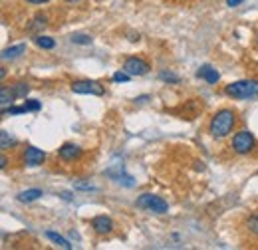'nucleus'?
I'll list each match as a JSON object with an SVG mask.
<instances>
[{
	"instance_id": "obj_1",
	"label": "nucleus",
	"mask_w": 258,
	"mask_h": 250,
	"mask_svg": "<svg viewBox=\"0 0 258 250\" xmlns=\"http://www.w3.org/2000/svg\"><path fill=\"white\" fill-rule=\"evenodd\" d=\"M234 123H236V113L232 109H221V111H217L213 115L211 125H209V133L215 139H223L232 131Z\"/></svg>"
},
{
	"instance_id": "obj_2",
	"label": "nucleus",
	"mask_w": 258,
	"mask_h": 250,
	"mask_svg": "<svg viewBox=\"0 0 258 250\" xmlns=\"http://www.w3.org/2000/svg\"><path fill=\"white\" fill-rule=\"evenodd\" d=\"M226 95L234 99H258V82L256 80H242L226 86Z\"/></svg>"
},
{
	"instance_id": "obj_3",
	"label": "nucleus",
	"mask_w": 258,
	"mask_h": 250,
	"mask_svg": "<svg viewBox=\"0 0 258 250\" xmlns=\"http://www.w3.org/2000/svg\"><path fill=\"white\" fill-rule=\"evenodd\" d=\"M137 207H139V209H145V211H151V213H155V215H165V213L169 211V205L163 201L161 197L149 195V193H145V195H141V197L137 199Z\"/></svg>"
},
{
	"instance_id": "obj_4",
	"label": "nucleus",
	"mask_w": 258,
	"mask_h": 250,
	"mask_svg": "<svg viewBox=\"0 0 258 250\" xmlns=\"http://www.w3.org/2000/svg\"><path fill=\"white\" fill-rule=\"evenodd\" d=\"M254 145H256L254 135H252L250 131H246V129L238 131V133L232 137V149H234V153H238V155L250 153V151L254 149Z\"/></svg>"
},
{
	"instance_id": "obj_5",
	"label": "nucleus",
	"mask_w": 258,
	"mask_h": 250,
	"mask_svg": "<svg viewBox=\"0 0 258 250\" xmlns=\"http://www.w3.org/2000/svg\"><path fill=\"white\" fill-rule=\"evenodd\" d=\"M72 92L76 94H92V95H103V86L92 82V80H80L72 84Z\"/></svg>"
},
{
	"instance_id": "obj_6",
	"label": "nucleus",
	"mask_w": 258,
	"mask_h": 250,
	"mask_svg": "<svg viewBox=\"0 0 258 250\" xmlns=\"http://www.w3.org/2000/svg\"><path fill=\"white\" fill-rule=\"evenodd\" d=\"M123 72H127L129 76H145L149 72V64L141 58H127L123 64Z\"/></svg>"
},
{
	"instance_id": "obj_7",
	"label": "nucleus",
	"mask_w": 258,
	"mask_h": 250,
	"mask_svg": "<svg viewBox=\"0 0 258 250\" xmlns=\"http://www.w3.org/2000/svg\"><path fill=\"white\" fill-rule=\"evenodd\" d=\"M58 155L62 161L66 163H72V161H78L80 157H82V149L78 147V145H74V143H64L60 149H58Z\"/></svg>"
},
{
	"instance_id": "obj_8",
	"label": "nucleus",
	"mask_w": 258,
	"mask_h": 250,
	"mask_svg": "<svg viewBox=\"0 0 258 250\" xmlns=\"http://www.w3.org/2000/svg\"><path fill=\"white\" fill-rule=\"evenodd\" d=\"M44 159H46V153H44L42 149H38V147H26V151H24V163H26L28 167H38V165H42Z\"/></svg>"
},
{
	"instance_id": "obj_9",
	"label": "nucleus",
	"mask_w": 258,
	"mask_h": 250,
	"mask_svg": "<svg viewBox=\"0 0 258 250\" xmlns=\"http://www.w3.org/2000/svg\"><path fill=\"white\" fill-rule=\"evenodd\" d=\"M92 228L96 230L97 234H109V232L113 230V222H111L109 217L99 215V217H94V219H92Z\"/></svg>"
},
{
	"instance_id": "obj_10",
	"label": "nucleus",
	"mask_w": 258,
	"mask_h": 250,
	"mask_svg": "<svg viewBox=\"0 0 258 250\" xmlns=\"http://www.w3.org/2000/svg\"><path fill=\"white\" fill-rule=\"evenodd\" d=\"M197 76H199V78H205L209 84H217V82H219V78H221V76H219V72H217V70H213L211 66H203V68L197 72Z\"/></svg>"
},
{
	"instance_id": "obj_11",
	"label": "nucleus",
	"mask_w": 258,
	"mask_h": 250,
	"mask_svg": "<svg viewBox=\"0 0 258 250\" xmlns=\"http://www.w3.org/2000/svg\"><path fill=\"white\" fill-rule=\"evenodd\" d=\"M26 52V44H18V46H12V48H6L2 52V60H16L18 56H22Z\"/></svg>"
},
{
	"instance_id": "obj_12",
	"label": "nucleus",
	"mask_w": 258,
	"mask_h": 250,
	"mask_svg": "<svg viewBox=\"0 0 258 250\" xmlns=\"http://www.w3.org/2000/svg\"><path fill=\"white\" fill-rule=\"evenodd\" d=\"M40 197H42V191L40 189H28V191L18 193V201L20 203H32V201H38Z\"/></svg>"
},
{
	"instance_id": "obj_13",
	"label": "nucleus",
	"mask_w": 258,
	"mask_h": 250,
	"mask_svg": "<svg viewBox=\"0 0 258 250\" xmlns=\"http://www.w3.org/2000/svg\"><path fill=\"white\" fill-rule=\"evenodd\" d=\"M46 236H48V238H50V240H52L54 244H58L60 248L72 250V244H70V242L66 240L62 234H58V232H54V230H48V232H46Z\"/></svg>"
},
{
	"instance_id": "obj_14",
	"label": "nucleus",
	"mask_w": 258,
	"mask_h": 250,
	"mask_svg": "<svg viewBox=\"0 0 258 250\" xmlns=\"http://www.w3.org/2000/svg\"><path fill=\"white\" fill-rule=\"evenodd\" d=\"M14 99H16L14 92H10L8 88H2V90H0V103H2V109H6L8 105H12Z\"/></svg>"
},
{
	"instance_id": "obj_15",
	"label": "nucleus",
	"mask_w": 258,
	"mask_h": 250,
	"mask_svg": "<svg viewBox=\"0 0 258 250\" xmlns=\"http://www.w3.org/2000/svg\"><path fill=\"white\" fill-rule=\"evenodd\" d=\"M36 46H38V48H42V50H52V48L56 46V42H54V38L38 36V38H36Z\"/></svg>"
},
{
	"instance_id": "obj_16",
	"label": "nucleus",
	"mask_w": 258,
	"mask_h": 250,
	"mask_svg": "<svg viewBox=\"0 0 258 250\" xmlns=\"http://www.w3.org/2000/svg\"><path fill=\"white\" fill-rule=\"evenodd\" d=\"M12 92L16 97H26L28 92H30V88H28V84H24V82H20V84H16V86H12Z\"/></svg>"
},
{
	"instance_id": "obj_17",
	"label": "nucleus",
	"mask_w": 258,
	"mask_h": 250,
	"mask_svg": "<svg viewBox=\"0 0 258 250\" xmlns=\"http://www.w3.org/2000/svg\"><path fill=\"white\" fill-rule=\"evenodd\" d=\"M72 42H74V44H84V46H86V44L92 42V38H90L88 34H72Z\"/></svg>"
},
{
	"instance_id": "obj_18",
	"label": "nucleus",
	"mask_w": 258,
	"mask_h": 250,
	"mask_svg": "<svg viewBox=\"0 0 258 250\" xmlns=\"http://www.w3.org/2000/svg\"><path fill=\"white\" fill-rule=\"evenodd\" d=\"M0 139H2V143H0L2 149H8V145H14V139H12V137L8 135V131H4V129L0 131Z\"/></svg>"
},
{
	"instance_id": "obj_19",
	"label": "nucleus",
	"mask_w": 258,
	"mask_h": 250,
	"mask_svg": "<svg viewBox=\"0 0 258 250\" xmlns=\"http://www.w3.org/2000/svg\"><path fill=\"white\" fill-rule=\"evenodd\" d=\"M246 226H248V232H252L254 236H258V215L250 217L248 222H246Z\"/></svg>"
},
{
	"instance_id": "obj_20",
	"label": "nucleus",
	"mask_w": 258,
	"mask_h": 250,
	"mask_svg": "<svg viewBox=\"0 0 258 250\" xmlns=\"http://www.w3.org/2000/svg\"><path fill=\"white\" fill-rule=\"evenodd\" d=\"M161 78L163 82H169V84H179V76H175V74H171V72H161Z\"/></svg>"
},
{
	"instance_id": "obj_21",
	"label": "nucleus",
	"mask_w": 258,
	"mask_h": 250,
	"mask_svg": "<svg viewBox=\"0 0 258 250\" xmlns=\"http://www.w3.org/2000/svg\"><path fill=\"white\" fill-rule=\"evenodd\" d=\"M129 76L127 72H117V74H113V82H129Z\"/></svg>"
},
{
	"instance_id": "obj_22",
	"label": "nucleus",
	"mask_w": 258,
	"mask_h": 250,
	"mask_svg": "<svg viewBox=\"0 0 258 250\" xmlns=\"http://www.w3.org/2000/svg\"><path fill=\"white\" fill-rule=\"evenodd\" d=\"M74 187L78 189V191H97L96 187H92V185H86V183H76Z\"/></svg>"
},
{
	"instance_id": "obj_23",
	"label": "nucleus",
	"mask_w": 258,
	"mask_h": 250,
	"mask_svg": "<svg viewBox=\"0 0 258 250\" xmlns=\"http://www.w3.org/2000/svg\"><path fill=\"white\" fill-rule=\"evenodd\" d=\"M244 0H226V4L228 6H238V4H242Z\"/></svg>"
},
{
	"instance_id": "obj_24",
	"label": "nucleus",
	"mask_w": 258,
	"mask_h": 250,
	"mask_svg": "<svg viewBox=\"0 0 258 250\" xmlns=\"http://www.w3.org/2000/svg\"><path fill=\"white\" fill-rule=\"evenodd\" d=\"M26 2H30V4H46V2H50V0H26Z\"/></svg>"
},
{
	"instance_id": "obj_25",
	"label": "nucleus",
	"mask_w": 258,
	"mask_h": 250,
	"mask_svg": "<svg viewBox=\"0 0 258 250\" xmlns=\"http://www.w3.org/2000/svg\"><path fill=\"white\" fill-rule=\"evenodd\" d=\"M147 99H149V97H147V95H141V97H137V99H135V101H137V103H145V101H147Z\"/></svg>"
},
{
	"instance_id": "obj_26",
	"label": "nucleus",
	"mask_w": 258,
	"mask_h": 250,
	"mask_svg": "<svg viewBox=\"0 0 258 250\" xmlns=\"http://www.w3.org/2000/svg\"><path fill=\"white\" fill-rule=\"evenodd\" d=\"M66 2H80V0H66Z\"/></svg>"
}]
</instances>
